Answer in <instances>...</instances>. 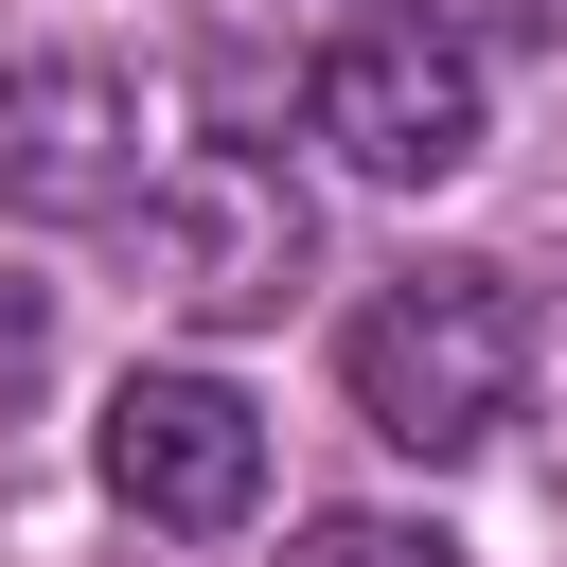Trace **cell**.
<instances>
[{"mask_svg": "<svg viewBox=\"0 0 567 567\" xmlns=\"http://www.w3.org/2000/svg\"><path fill=\"white\" fill-rule=\"evenodd\" d=\"M337 390H354L372 443L478 461V443L514 425V390H532V301H514V266H390V284L337 319Z\"/></svg>", "mask_w": 567, "mask_h": 567, "instance_id": "cell-1", "label": "cell"}, {"mask_svg": "<svg viewBox=\"0 0 567 567\" xmlns=\"http://www.w3.org/2000/svg\"><path fill=\"white\" fill-rule=\"evenodd\" d=\"M301 266H319V195L266 142H177V177L142 195V284L195 337H248V319L301 301Z\"/></svg>", "mask_w": 567, "mask_h": 567, "instance_id": "cell-2", "label": "cell"}, {"mask_svg": "<svg viewBox=\"0 0 567 567\" xmlns=\"http://www.w3.org/2000/svg\"><path fill=\"white\" fill-rule=\"evenodd\" d=\"M301 106H319V142H337L354 177H390V195H425V177L478 159V53H461L443 18H354Z\"/></svg>", "mask_w": 567, "mask_h": 567, "instance_id": "cell-3", "label": "cell"}, {"mask_svg": "<svg viewBox=\"0 0 567 567\" xmlns=\"http://www.w3.org/2000/svg\"><path fill=\"white\" fill-rule=\"evenodd\" d=\"M89 461H106V496L142 532H248L266 514V408L230 372H124Z\"/></svg>", "mask_w": 567, "mask_h": 567, "instance_id": "cell-4", "label": "cell"}, {"mask_svg": "<svg viewBox=\"0 0 567 567\" xmlns=\"http://www.w3.org/2000/svg\"><path fill=\"white\" fill-rule=\"evenodd\" d=\"M0 213H18V230L142 213V89H124L106 53H35V71H0Z\"/></svg>", "mask_w": 567, "mask_h": 567, "instance_id": "cell-5", "label": "cell"}, {"mask_svg": "<svg viewBox=\"0 0 567 567\" xmlns=\"http://www.w3.org/2000/svg\"><path fill=\"white\" fill-rule=\"evenodd\" d=\"M284 567H461V532H425V514H319Z\"/></svg>", "mask_w": 567, "mask_h": 567, "instance_id": "cell-6", "label": "cell"}, {"mask_svg": "<svg viewBox=\"0 0 567 567\" xmlns=\"http://www.w3.org/2000/svg\"><path fill=\"white\" fill-rule=\"evenodd\" d=\"M53 372V284H0V408Z\"/></svg>", "mask_w": 567, "mask_h": 567, "instance_id": "cell-7", "label": "cell"}, {"mask_svg": "<svg viewBox=\"0 0 567 567\" xmlns=\"http://www.w3.org/2000/svg\"><path fill=\"white\" fill-rule=\"evenodd\" d=\"M461 18H478V35H514V53H549V35H567V0H461Z\"/></svg>", "mask_w": 567, "mask_h": 567, "instance_id": "cell-8", "label": "cell"}]
</instances>
